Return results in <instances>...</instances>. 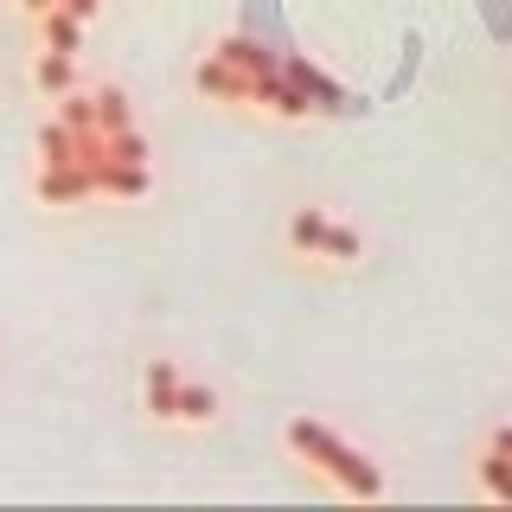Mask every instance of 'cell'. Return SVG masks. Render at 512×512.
I'll return each mask as SVG.
<instances>
[{
	"label": "cell",
	"mask_w": 512,
	"mask_h": 512,
	"mask_svg": "<svg viewBox=\"0 0 512 512\" xmlns=\"http://www.w3.org/2000/svg\"><path fill=\"white\" fill-rule=\"evenodd\" d=\"M327 231H333V218L320 212V205H301V212L288 218V250L320 256V250H327Z\"/></svg>",
	"instance_id": "obj_9"
},
{
	"label": "cell",
	"mask_w": 512,
	"mask_h": 512,
	"mask_svg": "<svg viewBox=\"0 0 512 512\" xmlns=\"http://www.w3.org/2000/svg\"><path fill=\"white\" fill-rule=\"evenodd\" d=\"M282 64H288V77H295V84H301V90H308V96H314V103H320V109H346V90H340V84H333V77H320V71H314V64H308V58H282Z\"/></svg>",
	"instance_id": "obj_11"
},
{
	"label": "cell",
	"mask_w": 512,
	"mask_h": 512,
	"mask_svg": "<svg viewBox=\"0 0 512 512\" xmlns=\"http://www.w3.org/2000/svg\"><path fill=\"white\" fill-rule=\"evenodd\" d=\"M32 84H39L45 96H64V90H77V58H71V52H45L39 64H32Z\"/></svg>",
	"instance_id": "obj_12"
},
{
	"label": "cell",
	"mask_w": 512,
	"mask_h": 512,
	"mask_svg": "<svg viewBox=\"0 0 512 512\" xmlns=\"http://www.w3.org/2000/svg\"><path fill=\"white\" fill-rule=\"evenodd\" d=\"M141 391H148V410L160 416V423H180V391H186V378H180V365H173V359H154L148 378H141Z\"/></svg>",
	"instance_id": "obj_5"
},
{
	"label": "cell",
	"mask_w": 512,
	"mask_h": 512,
	"mask_svg": "<svg viewBox=\"0 0 512 512\" xmlns=\"http://www.w3.org/2000/svg\"><path fill=\"white\" fill-rule=\"evenodd\" d=\"M58 7H71L77 20H96V13H103V0H58Z\"/></svg>",
	"instance_id": "obj_19"
},
{
	"label": "cell",
	"mask_w": 512,
	"mask_h": 512,
	"mask_svg": "<svg viewBox=\"0 0 512 512\" xmlns=\"http://www.w3.org/2000/svg\"><path fill=\"white\" fill-rule=\"evenodd\" d=\"M493 448H506V455H512V423H500V429H493Z\"/></svg>",
	"instance_id": "obj_20"
},
{
	"label": "cell",
	"mask_w": 512,
	"mask_h": 512,
	"mask_svg": "<svg viewBox=\"0 0 512 512\" xmlns=\"http://www.w3.org/2000/svg\"><path fill=\"white\" fill-rule=\"evenodd\" d=\"M218 52L237 64V71H250V77H263V71H276L282 52H269L263 39H250V32H231V39H218Z\"/></svg>",
	"instance_id": "obj_8"
},
{
	"label": "cell",
	"mask_w": 512,
	"mask_h": 512,
	"mask_svg": "<svg viewBox=\"0 0 512 512\" xmlns=\"http://www.w3.org/2000/svg\"><path fill=\"white\" fill-rule=\"evenodd\" d=\"M58 103H64L58 116L71 122V128H103V122H96V90H64Z\"/></svg>",
	"instance_id": "obj_18"
},
{
	"label": "cell",
	"mask_w": 512,
	"mask_h": 512,
	"mask_svg": "<svg viewBox=\"0 0 512 512\" xmlns=\"http://www.w3.org/2000/svg\"><path fill=\"white\" fill-rule=\"evenodd\" d=\"M250 103L256 109H269V116H288V122H301V116H314V96L295 84V77H288V64H276V71H263L256 77V90H250Z\"/></svg>",
	"instance_id": "obj_2"
},
{
	"label": "cell",
	"mask_w": 512,
	"mask_h": 512,
	"mask_svg": "<svg viewBox=\"0 0 512 512\" xmlns=\"http://www.w3.org/2000/svg\"><path fill=\"white\" fill-rule=\"evenodd\" d=\"M20 7L32 13V20H39V13H52V7H58V0H20Z\"/></svg>",
	"instance_id": "obj_21"
},
{
	"label": "cell",
	"mask_w": 512,
	"mask_h": 512,
	"mask_svg": "<svg viewBox=\"0 0 512 512\" xmlns=\"http://www.w3.org/2000/svg\"><path fill=\"white\" fill-rule=\"evenodd\" d=\"M320 256H327V263H359V256H365V237L352 231V224H333V231H327V250H320Z\"/></svg>",
	"instance_id": "obj_17"
},
{
	"label": "cell",
	"mask_w": 512,
	"mask_h": 512,
	"mask_svg": "<svg viewBox=\"0 0 512 512\" xmlns=\"http://www.w3.org/2000/svg\"><path fill=\"white\" fill-rule=\"evenodd\" d=\"M32 148H39V167H77V160H84V135H77L64 116H52V122L39 128Z\"/></svg>",
	"instance_id": "obj_7"
},
{
	"label": "cell",
	"mask_w": 512,
	"mask_h": 512,
	"mask_svg": "<svg viewBox=\"0 0 512 512\" xmlns=\"http://www.w3.org/2000/svg\"><path fill=\"white\" fill-rule=\"evenodd\" d=\"M192 90L205 96V103H250V90H256V77L250 71H237L224 52L212 58H199V71H192Z\"/></svg>",
	"instance_id": "obj_3"
},
{
	"label": "cell",
	"mask_w": 512,
	"mask_h": 512,
	"mask_svg": "<svg viewBox=\"0 0 512 512\" xmlns=\"http://www.w3.org/2000/svg\"><path fill=\"white\" fill-rule=\"evenodd\" d=\"M39 39H45V52H77L84 45V20L71 7H52V13H39Z\"/></svg>",
	"instance_id": "obj_10"
},
{
	"label": "cell",
	"mask_w": 512,
	"mask_h": 512,
	"mask_svg": "<svg viewBox=\"0 0 512 512\" xmlns=\"http://www.w3.org/2000/svg\"><path fill=\"white\" fill-rule=\"evenodd\" d=\"M96 122H103V135H116V128L135 122V109H128V96H122L116 84H103V90H96Z\"/></svg>",
	"instance_id": "obj_14"
},
{
	"label": "cell",
	"mask_w": 512,
	"mask_h": 512,
	"mask_svg": "<svg viewBox=\"0 0 512 512\" xmlns=\"http://www.w3.org/2000/svg\"><path fill=\"white\" fill-rule=\"evenodd\" d=\"M474 474H480V487H487L493 500H512V455H506V448L487 442V455L474 461Z\"/></svg>",
	"instance_id": "obj_13"
},
{
	"label": "cell",
	"mask_w": 512,
	"mask_h": 512,
	"mask_svg": "<svg viewBox=\"0 0 512 512\" xmlns=\"http://www.w3.org/2000/svg\"><path fill=\"white\" fill-rule=\"evenodd\" d=\"M32 192H39V205H77L96 192V167H39V180H32Z\"/></svg>",
	"instance_id": "obj_4"
},
{
	"label": "cell",
	"mask_w": 512,
	"mask_h": 512,
	"mask_svg": "<svg viewBox=\"0 0 512 512\" xmlns=\"http://www.w3.org/2000/svg\"><path fill=\"white\" fill-rule=\"evenodd\" d=\"M282 442L295 448L308 468H320L333 480V487H346L352 500H384V474H378V461L372 455H359L346 436H333L327 423H314V416H295V423L282 429Z\"/></svg>",
	"instance_id": "obj_1"
},
{
	"label": "cell",
	"mask_w": 512,
	"mask_h": 512,
	"mask_svg": "<svg viewBox=\"0 0 512 512\" xmlns=\"http://www.w3.org/2000/svg\"><path fill=\"white\" fill-rule=\"evenodd\" d=\"M218 416V391L212 384H186L180 391V423H212Z\"/></svg>",
	"instance_id": "obj_16"
},
{
	"label": "cell",
	"mask_w": 512,
	"mask_h": 512,
	"mask_svg": "<svg viewBox=\"0 0 512 512\" xmlns=\"http://www.w3.org/2000/svg\"><path fill=\"white\" fill-rule=\"evenodd\" d=\"M109 160H135V167H148V160H154V141L141 135L135 122H128V128H116V135H109Z\"/></svg>",
	"instance_id": "obj_15"
},
{
	"label": "cell",
	"mask_w": 512,
	"mask_h": 512,
	"mask_svg": "<svg viewBox=\"0 0 512 512\" xmlns=\"http://www.w3.org/2000/svg\"><path fill=\"white\" fill-rule=\"evenodd\" d=\"M96 192H109V199H148V192H154V167L103 160V167H96Z\"/></svg>",
	"instance_id": "obj_6"
}]
</instances>
